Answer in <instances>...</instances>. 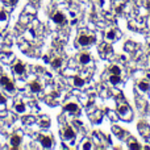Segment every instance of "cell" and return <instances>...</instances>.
<instances>
[{
	"mask_svg": "<svg viewBox=\"0 0 150 150\" xmlns=\"http://www.w3.org/2000/svg\"><path fill=\"white\" fill-rule=\"evenodd\" d=\"M51 65H53V67H55V69L61 67V65H62V59H61V58H55V59L51 62Z\"/></svg>",
	"mask_w": 150,
	"mask_h": 150,
	"instance_id": "cell-15",
	"label": "cell"
},
{
	"mask_svg": "<svg viewBox=\"0 0 150 150\" xmlns=\"http://www.w3.org/2000/svg\"><path fill=\"white\" fill-rule=\"evenodd\" d=\"M146 7L150 8V0H146Z\"/></svg>",
	"mask_w": 150,
	"mask_h": 150,
	"instance_id": "cell-25",
	"label": "cell"
},
{
	"mask_svg": "<svg viewBox=\"0 0 150 150\" xmlns=\"http://www.w3.org/2000/svg\"><path fill=\"white\" fill-rule=\"evenodd\" d=\"M13 70H15V73H16V74L22 75L24 73H25V66H24L22 63H17V65H15Z\"/></svg>",
	"mask_w": 150,
	"mask_h": 150,
	"instance_id": "cell-7",
	"label": "cell"
},
{
	"mask_svg": "<svg viewBox=\"0 0 150 150\" xmlns=\"http://www.w3.org/2000/svg\"><path fill=\"white\" fill-rule=\"evenodd\" d=\"M74 137H75L74 129L71 128V126H67V128L63 130V138H65V140H71V138H74Z\"/></svg>",
	"mask_w": 150,
	"mask_h": 150,
	"instance_id": "cell-2",
	"label": "cell"
},
{
	"mask_svg": "<svg viewBox=\"0 0 150 150\" xmlns=\"http://www.w3.org/2000/svg\"><path fill=\"white\" fill-rule=\"evenodd\" d=\"M105 37H107L108 39H115V37H116V32H115V30H109L108 33L105 34Z\"/></svg>",
	"mask_w": 150,
	"mask_h": 150,
	"instance_id": "cell-16",
	"label": "cell"
},
{
	"mask_svg": "<svg viewBox=\"0 0 150 150\" xmlns=\"http://www.w3.org/2000/svg\"><path fill=\"white\" fill-rule=\"evenodd\" d=\"M7 20V13L4 11H0V21H5Z\"/></svg>",
	"mask_w": 150,
	"mask_h": 150,
	"instance_id": "cell-20",
	"label": "cell"
},
{
	"mask_svg": "<svg viewBox=\"0 0 150 150\" xmlns=\"http://www.w3.org/2000/svg\"><path fill=\"white\" fill-rule=\"evenodd\" d=\"M8 82H9V79H8V76L3 75L2 78H0V84H2V86H5Z\"/></svg>",
	"mask_w": 150,
	"mask_h": 150,
	"instance_id": "cell-18",
	"label": "cell"
},
{
	"mask_svg": "<svg viewBox=\"0 0 150 150\" xmlns=\"http://www.w3.org/2000/svg\"><path fill=\"white\" fill-rule=\"evenodd\" d=\"M39 142H41V145L44 147H50L51 144H53V141L50 137H47V136H39Z\"/></svg>",
	"mask_w": 150,
	"mask_h": 150,
	"instance_id": "cell-4",
	"label": "cell"
},
{
	"mask_svg": "<svg viewBox=\"0 0 150 150\" xmlns=\"http://www.w3.org/2000/svg\"><path fill=\"white\" fill-rule=\"evenodd\" d=\"M30 90L33 92H38V91H41V86L37 82H33V83H30Z\"/></svg>",
	"mask_w": 150,
	"mask_h": 150,
	"instance_id": "cell-12",
	"label": "cell"
},
{
	"mask_svg": "<svg viewBox=\"0 0 150 150\" xmlns=\"http://www.w3.org/2000/svg\"><path fill=\"white\" fill-rule=\"evenodd\" d=\"M138 88H140L141 91L146 92V91H149V88H150V84H149L147 82H145V80H142V82L138 83Z\"/></svg>",
	"mask_w": 150,
	"mask_h": 150,
	"instance_id": "cell-9",
	"label": "cell"
},
{
	"mask_svg": "<svg viewBox=\"0 0 150 150\" xmlns=\"http://www.w3.org/2000/svg\"><path fill=\"white\" fill-rule=\"evenodd\" d=\"M109 71H111V74H115V75H120L121 74V69L118 66H112L109 69Z\"/></svg>",
	"mask_w": 150,
	"mask_h": 150,
	"instance_id": "cell-13",
	"label": "cell"
},
{
	"mask_svg": "<svg viewBox=\"0 0 150 150\" xmlns=\"http://www.w3.org/2000/svg\"><path fill=\"white\" fill-rule=\"evenodd\" d=\"M11 144H12L13 149H17V146L21 144V137H20V136H13V137L11 138Z\"/></svg>",
	"mask_w": 150,
	"mask_h": 150,
	"instance_id": "cell-8",
	"label": "cell"
},
{
	"mask_svg": "<svg viewBox=\"0 0 150 150\" xmlns=\"http://www.w3.org/2000/svg\"><path fill=\"white\" fill-rule=\"evenodd\" d=\"M149 47H150V46H149Z\"/></svg>",
	"mask_w": 150,
	"mask_h": 150,
	"instance_id": "cell-27",
	"label": "cell"
},
{
	"mask_svg": "<svg viewBox=\"0 0 150 150\" xmlns=\"http://www.w3.org/2000/svg\"><path fill=\"white\" fill-rule=\"evenodd\" d=\"M44 59H45V62H49V57H47V55H45Z\"/></svg>",
	"mask_w": 150,
	"mask_h": 150,
	"instance_id": "cell-26",
	"label": "cell"
},
{
	"mask_svg": "<svg viewBox=\"0 0 150 150\" xmlns=\"http://www.w3.org/2000/svg\"><path fill=\"white\" fill-rule=\"evenodd\" d=\"M129 147H130V149H140L141 146L137 144V142H132V144L129 145Z\"/></svg>",
	"mask_w": 150,
	"mask_h": 150,
	"instance_id": "cell-21",
	"label": "cell"
},
{
	"mask_svg": "<svg viewBox=\"0 0 150 150\" xmlns=\"http://www.w3.org/2000/svg\"><path fill=\"white\" fill-rule=\"evenodd\" d=\"M90 61H91V55L88 53H82L80 57H79V62H80L82 65H87Z\"/></svg>",
	"mask_w": 150,
	"mask_h": 150,
	"instance_id": "cell-6",
	"label": "cell"
},
{
	"mask_svg": "<svg viewBox=\"0 0 150 150\" xmlns=\"http://www.w3.org/2000/svg\"><path fill=\"white\" fill-rule=\"evenodd\" d=\"M83 147H84V149H90V147H91V145H90V141H84V145H83Z\"/></svg>",
	"mask_w": 150,
	"mask_h": 150,
	"instance_id": "cell-23",
	"label": "cell"
},
{
	"mask_svg": "<svg viewBox=\"0 0 150 150\" xmlns=\"http://www.w3.org/2000/svg\"><path fill=\"white\" fill-rule=\"evenodd\" d=\"M118 112H120L121 115H124L125 112H129V107L128 105H122V107L118 108Z\"/></svg>",
	"mask_w": 150,
	"mask_h": 150,
	"instance_id": "cell-17",
	"label": "cell"
},
{
	"mask_svg": "<svg viewBox=\"0 0 150 150\" xmlns=\"http://www.w3.org/2000/svg\"><path fill=\"white\" fill-rule=\"evenodd\" d=\"M109 82L112 83V84H117V83H120V82H121L120 75H115V74H112V75L109 76Z\"/></svg>",
	"mask_w": 150,
	"mask_h": 150,
	"instance_id": "cell-11",
	"label": "cell"
},
{
	"mask_svg": "<svg viewBox=\"0 0 150 150\" xmlns=\"http://www.w3.org/2000/svg\"><path fill=\"white\" fill-rule=\"evenodd\" d=\"M84 79H82L80 76H75L74 78V84H75V87H83L84 86Z\"/></svg>",
	"mask_w": 150,
	"mask_h": 150,
	"instance_id": "cell-10",
	"label": "cell"
},
{
	"mask_svg": "<svg viewBox=\"0 0 150 150\" xmlns=\"http://www.w3.org/2000/svg\"><path fill=\"white\" fill-rule=\"evenodd\" d=\"M121 11H122V7H121V5H118V7L116 8V12H117V13H120Z\"/></svg>",
	"mask_w": 150,
	"mask_h": 150,
	"instance_id": "cell-24",
	"label": "cell"
},
{
	"mask_svg": "<svg viewBox=\"0 0 150 150\" xmlns=\"http://www.w3.org/2000/svg\"><path fill=\"white\" fill-rule=\"evenodd\" d=\"M7 103V99L3 96V95H0V104H5Z\"/></svg>",
	"mask_w": 150,
	"mask_h": 150,
	"instance_id": "cell-22",
	"label": "cell"
},
{
	"mask_svg": "<svg viewBox=\"0 0 150 150\" xmlns=\"http://www.w3.org/2000/svg\"><path fill=\"white\" fill-rule=\"evenodd\" d=\"M16 111H17V112H24V111H25V105L20 103V104L16 105Z\"/></svg>",
	"mask_w": 150,
	"mask_h": 150,
	"instance_id": "cell-19",
	"label": "cell"
},
{
	"mask_svg": "<svg viewBox=\"0 0 150 150\" xmlns=\"http://www.w3.org/2000/svg\"><path fill=\"white\" fill-rule=\"evenodd\" d=\"M92 42H93V37H91V36L82 34V36H79V38H78V44L80 46H87V45H90Z\"/></svg>",
	"mask_w": 150,
	"mask_h": 150,
	"instance_id": "cell-1",
	"label": "cell"
},
{
	"mask_svg": "<svg viewBox=\"0 0 150 150\" xmlns=\"http://www.w3.org/2000/svg\"><path fill=\"white\" fill-rule=\"evenodd\" d=\"M51 20L55 24H63V22H65V16H63V13H61V12H55L51 16Z\"/></svg>",
	"mask_w": 150,
	"mask_h": 150,
	"instance_id": "cell-3",
	"label": "cell"
},
{
	"mask_svg": "<svg viewBox=\"0 0 150 150\" xmlns=\"http://www.w3.org/2000/svg\"><path fill=\"white\" fill-rule=\"evenodd\" d=\"M4 87H5V90H7L8 92H13V91H15V84L12 83V80H9Z\"/></svg>",
	"mask_w": 150,
	"mask_h": 150,
	"instance_id": "cell-14",
	"label": "cell"
},
{
	"mask_svg": "<svg viewBox=\"0 0 150 150\" xmlns=\"http://www.w3.org/2000/svg\"><path fill=\"white\" fill-rule=\"evenodd\" d=\"M65 111L66 112H70V113H75L79 111V107L75 104V103H69L67 105H65Z\"/></svg>",
	"mask_w": 150,
	"mask_h": 150,
	"instance_id": "cell-5",
	"label": "cell"
}]
</instances>
